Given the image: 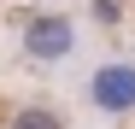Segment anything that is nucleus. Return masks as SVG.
Masks as SVG:
<instances>
[{
	"label": "nucleus",
	"instance_id": "f257e3e1",
	"mask_svg": "<svg viewBox=\"0 0 135 129\" xmlns=\"http://www.w3.org/2000/svg\"><path fill=\"white\" fill-rule=\"evenodd\" d=\"M88 106H100V112H135V64L123 59H106L94 76L82 82Z\"/></svg>",
	"mask_w": 135,
	"mask_h": 129
},
{
	"label": "nucleus",
	"instance_id": "f03ea898",
	"mask_svg": "<svg viewBox=\"0 0 135 129\" xmlns=\"http://www.w3.org/2000/svg\"><path fill=\"white\" fill-rule=\"evenodd\" d=\"M71 41H76V29H71V18H59V12L24 24V53H30V59H65Z\"/></svg>",
	"mask_w": 135,
	"mask_h": 129
},
{
	"label": "nucleus",
	"instance_id": "7ed1b4c3",
	"mask_svg": "<svg viewBox=\"0 0 135 129\" xmlns=\"http://www.w3.org/2000/svg\"><path fill=\"white\" fill-rule=\"evenodd\" d=\"M6 129H65V117L53 112L47 100H30V106H18V112L6 117Z\"/></svg>",
	"mask_w": 135,
	"mask_h": 129
}]
</instances>
